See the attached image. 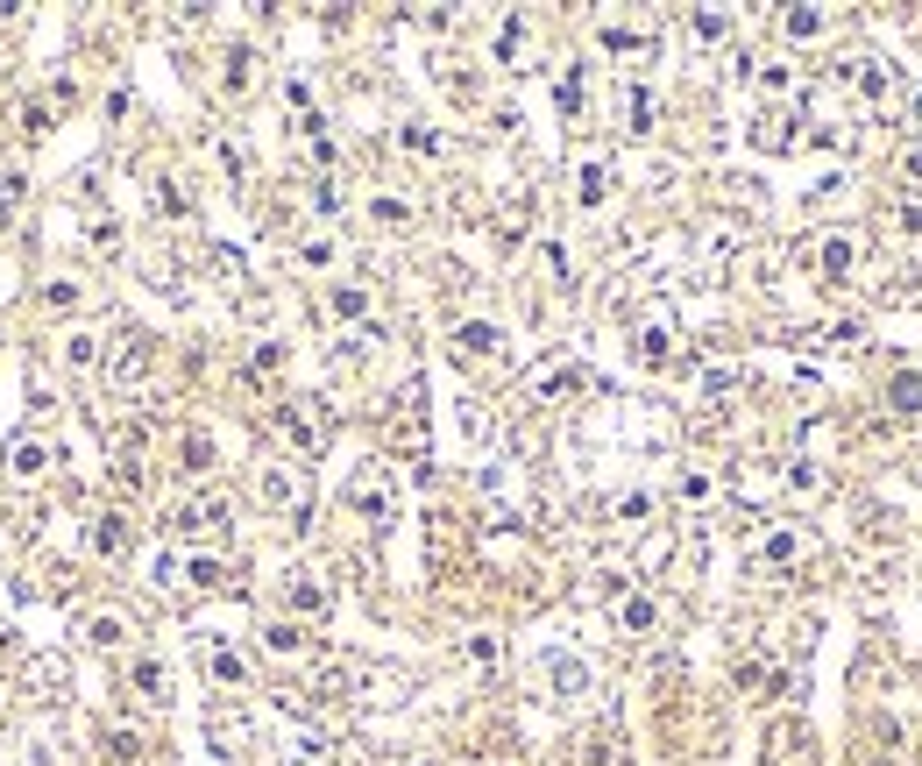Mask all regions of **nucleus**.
Instances as JSON below:
<instances>
[{"instance_id":"393cba45","label":"nucleus","mask_w":922,"mask_h":766,"mask_svg":"<svg viewBox=\"0 0 922 766\" xmlns=\"http://www.w3.org/2000/svg\"><path fill=\"white\" fill-rule=\"evenodd\" d=\"M263 646H270L277 660H298V653H305V632H298V625H270V632H263Z\"/></svg>"},{"instance_id":"bb28decb","label":"nucleus","mask_w":922,"mask_h":766,"mask_svg":"<svg viewBox=\"0 0 922 766\" xmlns=\"http://www.w3.org/2000/svg\"><path fill=\"white\" fill-rule=\"evenodd\" d=\"M249 79H256V57L235 50V57H227V71H220V86H227V93H249Z\"/></svg>"},{"instance_id":"9d476101","label":"nucleus","mask_w":922,"mask_h":766,"mask_svg":"<svg viewBox=\"0 0 922 766\" xmlns=\"http://www.w3.org/2000/svg\"><path fill=\"white\" fill-rule=\"evenodd\" d=\"M575 199H582L589 213H596V206L610 199V164H603V157H589V164L575 171Z\"/></svg>"},{"instance_id":"6ab92c4d","label":"nucleus","mask_w":922,"mask_h":766,"mask_svg":"<svg viewBox=\"0 0 922 766\" xmlns=\"http://www.w3.org/2000/svg\"><path fill=\"white\" fill-rule=\"evenodd\" d=\"M86 547H93V554H121V547H128V525H121V518H93Z\"/></svg>"},{"instance_id":"58836bf2","label":"nucleus","mask_w":922,"mask_h":766,"mask_svg":"<svg viewBox=\"0 0 922 766\" xmlns=\"http://www.w3.org/2000/svg\"><path fill=\"white\" fill-rule=\"evenodd\" d=\"M618 518H625V525H639V518H653V497H646V490H632V497L618 504Z\"/></svg>"},{"instance_id":"f704fd0d","label":"nucleus","mask_w":922,"mask_h":766,"mask_svg":"<svg viewBox=\"0 0 922 766\" xmlns=\"http://www.w3.org/2000/svg\"><path fill=\"white\" fill-rule=\"evenodd\" d=\"M497 653H504V646H497L490 632H469V660H476V667H497Z\"/></svg>"},{"instance_id":"37998d69","label":"nucleus","mask_w":922,"mask_h":766,"mask_svg":"<svg viewBox=\"0 0 922 766\" xmlns=\"http://www.w3.org/2000/svg\"><path fill=\"white\" fill-rule=\"evenodd\" d=\"M901 164H908V178H922V149H908V157H901Z\"/></svg>"},{"instance_id":"c9c22d12","label":"nucleus","mask_w":922,"mask_h":766,"mask_svg":"<svg viewBox=\"0 0 922 766\" xmlns=\"http://www.w3.org/2000/svg\"><path fill=\"white\" fill-rule=\"evenodd\" d=\"M405 149H412V157H440V135L433 128H405Z\"/></svg>"},{"instance_id":"412c9836","label":"nucleus","mask_w":922,"mask_h":766,"mask_svg":"<svg viewBox=\"0 0 922 766\" xmlns=\"http://www.w3.org/2000/svg\"><path fill=\"white\" fill-rule=\"evenodd\" d=\"M759 561H766V568H788V561H802V540H795V532H766Z\"/></svg>"},{"instance_id":"f8f14e48","label":"nucleus","mask_w":922,"mask_h":766,"mask_svg":"<svg viewBox=\"0 0 922 766\" xmlns=\"http://www.w3.org/2000/svg\"><path fill=\"white\" fill-rule=\"evenodd\" d=\"M660 625V610H653V596H618V632H653Z\"/></svg>"},{"instance_id":"79ce46f5","label":"nucleus","mask_w":922,"mask_h":766,"mask_svg":"<svg viewBox=\"0 0 922 766\" xmlns=\"http://www.w3.org/2000/svg\"><path fill=\"white\" fill-rule=\"evenodd\" d=\"M15 192H22V178H0V213L15 206Z\"/></svg>"},{"instance_id":"6e6552de","label":"nucleus","mask_w":922,"mask_h":766,"mask_svg":"<svg viewBox=\"0 0 922 766\" xmlns=\"http://www.w3.org/2000/svg\"><path fill=\"white\" fill-rule=\"evenodd\" d=\"M284 603L305 610V618H327V603H334V596H327V582H313V575H291V582H284Z\"/></svg>"},{"instance_id":"e433bc0d","label":"nucleus","mask_w":922,"mask_h":766,"mask_svg":"<svg viewBox=\"0 0 922 766\" xmlns=\"http://www.w3.org/2000/svg\"><path fill=\"white\" fill-rule=\"evenodd\" d=\"M93 249H100V256H121V227H114V220H93Z\"/></svg>"},{"instance_id":"7ed1b4c3","label":"nucleus","mask_w":922,"mask_h":766,"mask_svg":"<svg viewBox=\"0 0 922 766\" xmlns=\"http://www.w3.org/2000/svg\"><path fill=\"white\" fill-rule=\"evenodd\" d=\"M227 518H235V511H227V497H192V504L171 511V532H178V540H220Z\"/></svg>"},{"instance_id":"7c9ffc66","label":"nucleus","mask_w":922,"mask_h":766,"mask_svg":"<svg viewBox=\"0 0 922 766\" xmlns=\"http://www.w3.org/2000/svg\"><path fill=\"white\" fill-rule=\"evenodd\" d=\"M107 745H114V766H149V752H142V738H128V731H114Z\"/></svg>"},{"instance_id":"2f4dec72","label":"nucleus","mask_w":922,"mask_h":766,"mask_svg":"<svg viewBox=\"0 0 922 766\" xmlns=\"http://www.w3.org/2000/svg\"><path fill=\"white\" fill-rule=\"evenodd\" d=\"M43 305H57V313H64V305H79V284H71V277H50V284H43Z\"/></svg>"},{"instance_id":"0eeeda50","label":"nucleus","mask_w":922,"mask_h":766,"mask_svg":"<svg viewBox=\"0 0 922 766\" xmlns=\"http://www.w3.org/2000/svg\"><path fill=\"white\" fill-rule=\"evenodd\" d=\"M504 348V327H490V320H469V327H454V355H497Z\"/></svg>"},{"instance_id":"c756f323","label":"nucleus","mask_w":922,"mask_h":766,"mask_svg":"<svg viewBox=\"0 0 922 766\" xmlns=\"http://www.w3.org/2000/svg\"><path fill=\"white\" fill-rule=\"evenodd\" d=\"M369 220H376V227H405L412 206H405V199H369Z\"/></svg>"},{"instance_id":"1a4fd4ad","label":"nucleus","mask_w":922,"mask_h":766,"mask_svg":"<svg viewBox=\"0 0 922 766\" xmlns=\"http://www.w3.org/2000/svg\"><path fill=\"white\" fill-rule=\"evenodd\" d=\"M8 469H15L22 483H36V476L50 469V447H43V440H22V433H15V440H8Z\"/></svg>"},{"instance_id":"b1692460","label":"nucleus","mask_w":922,"mask_h":766,"mask_svg":"<svg viewBox=\"0 0 922 766\" xmlns=\"http://www.w3.org/2000/svg\"><path fill=\"white\" fill-rule=\"evenodd\" d=\"M185 582H192V589H220V582H227V568H220L213 554H192V561H185Z\"/></svg>"},{"instance_id":"4c0bfd02","label":"nucleus","mask_w":922,"mask_h":766,"mask_svg":"<svg viewBox=\"0 0 922 766\" xmlns=\"http://www.w3.org/2000/svg\"><path fill=\"white\" fill-rule=\"evenodd\" d=\"M249 369H256V376H277V369H284V348H277V341H263V348H256V362H249Z\"/></svg>"},{"instance_id":"473e14b6","label":"nucleus","mask_w":922,"mask_h":766,"mask_svg":"<svg viewBox=\"0 0 922 766\" xmlns=\"http://www.w3.org/2000/svg\"><path fill=\"white\" fill-rule=\"evenodd\" d=\"M696 36H703V43H724V36H731V15H717V8L696 15Z\"/></svg>"},{"instance_id":"423d86ee","label":"nucleus","mask_w":922,"mask_h":766,"mask_svg":"<svg viewBox=\"0 0 922 766\" xmlns=\"http://www.w3.org/2000/svg\"><path fill=\"white\" fill-rule=\"evenodd\" d=\"M128 688H135L142 703H171V667H164V660H135Z\"/></svg>"},{"instance_id":"4be33fe9","label":"nucleus","mask_w":922,"mask_h":766,"mask_svg":"<svg viewBox=\"0 0 922 766\" xmlns=\"http://www.w3.org/2000/svg\"><path fill=\"white\" fill-rule=\"evenodd\" d=\"M206 731L220 738V752H235V759H242V752H249V738H256V731H249V724H235V717H213Z\"/></svg>"},{"instance_id":"20e7f679","label":"nucleus","mask_w":922,"mask_h":766,"mask_svg":"<svg viewBox=\"0 0 922 766\" xmlns=\"http://www.w3.org/2000/svg\"><path fill=\"white\" fill-rule=\"evenodd\" d=\"M142 369H149V341H142V334H121V341H114V362H107V383H114V391H128Z\"/></svg>"},{"instance_id":"dca6fc26","label":"nucleus","mask_w":922,"mask_h":766,"mask_svg":"<svg viewBox=\"0 0 922 766\" xmlns=\"http://www.w3.org/2000/svg\"><path fill=\"white\" fill-rule=\"evenodd\" d=\"M781 29H788L795 43H816V36L830 29V15H823V8H788V15H781Z\"/></svg>"},{"instance_id":"a19ab883","label":"nucleus","mask_w":922,"mask_h":766,"mask_svg":"<svg viewBox=\"0 0 922 766\" xmlns=\"http://www.w3.org/2000/svg\"><path fill=\"white\" fill-rule=\"evenodd\" d=\"M22 121H29V135H50V107H43V100H29Z\"/></svg>"},{"instance_id":"a878e982","label":"nucleus","mask_w":922,"mask_h":766,"mask_svg":"<svg viewBox=\"0 0 922 766\" xmlns=\"http://www.w3.org/2000/svg\"><path fill=\"white\" fill-rule=\"evenodd\" d=\"M114 483H121V490H142V440L114 454Z\"/></svg>"},{"instance_id":"f257e3e1","label":"nucleus","mask_w":922,"mask_h":766,"mask_svg":"<svg viewBox=\"0 0 922 766\" xmlns=\"http://www.w3.org/2000/svg\"><path fill=\"white\" fill-rule=\"evenodd\" d=\"M348 504H355L369 525H391V518H398V483H391V469H383V462H362L355 483H348Z\"/></svg>"},{"instance_id":"9b49d317","label":"nucleus","mask_w":922,"mask_h":766,"mask_svg":"<svg viewBox=\"0 0 922 766\" xmlns=\"http://www.w3.org/2000/svg\"><path fill=\"white\" fill-rule=\"evenodd\" d=\"M582 766H632V752H625V731H596V738L582 745Z\"/></svg>"},{"instance_id":"c03bdc74","label":"nucleus","mask_w":922,"mask_h":766,"mask_svg":"<svg viewBox=\"0 0 922 766\" xmlns=\"http://www.w3.org/2000/svg\"><path fill=\"white\" fill-rule=\"evenodd\" d=\"M412 766H433V759H412Z\"/></svg>"},{"instance_id":"f03ea898","label":"nucleus","mask_w":922,"mask_h":766,"mask_svg":"<svg viewBox=\"0 0 922 766\" xmlns=\"http://www.w3.org/2000/svg\"><path fill=\"white\" fill-rule=\"evenodd\" d=\"M256 490H263V504L270 511H284V518H305V476L291 469V462H263V476H256Z\"/></svg>"},{"instance_id":"f3484780","label":"nucleus","mask_w":922,"mask_h":766,"mask_svg":"<svg viewBox=\"0 0 922 766\" xmlns=\"http://www.w3.org/2000/svg\"><path fill=\"white\" fill-rule=\"evenodd\" d=\"M667 355H674V327H667V320H653V327H639V362H653V369H660Z\"/></svg>"},{"instance_id":"cd10ccee","label":"nucleus","mask_w":922,"mask_h":766,"mask_svg":"<svg viewBox=\"0 0 922 766\" xmlns=\"http://www.w3.org/2000/svg\"><path fill=\"white\" fill-rule=\"evenodd\" d=\"M178 454H185V476L213 469V440H206V433H185V447H178Z\"/></svg>"},{"instance_id":"ea45409f","label":"nucleus","mask_w":922,"mask_h":766,"mask_svg":"<svg viewBox=\"0 0 922 766\" xmlns=\"http://www.w3.org/2000/svg\"><path fill=\"white\" fill-rule=\"evenodd\" d=\"M149 192H157V206H164V213H185V192H178L171 178H157V185H149Z\"/></svg>"},{"instance_id":"2eb2a0df","label":"nucleus","mask_w":922,"mask_h":766,"mask_svg":"<svg viewBox=\"0 0 922 766\" xmlns=\"http://www.w3.org/2000/svg\"><path fill=\"white\" fill-rule=\"evenodd\" d=\"M327 313H334V320H369V291H362V284H334V291H327Z\"/></svg>"},{"instance_id":"72a5a7b5","label":"nucleus","mask_w":922,"mask_h":766,"mask_svg":"<svg viewBox=\"0 0 922 766\" xmlns=\"http://www.w3.org/2000/svg\"><path fill=\"white\" fill-rule=\"evenodd\" d=\"M121 632H128L121 618H93V625H86V639H93V646H121Z\"/></svg>"},{"instance_id":"a211bd4d","label":"nucleus","mask_w":922,"mask_h":766,"mask_svg":"<svg viewBox=\"0 0 922 766\" xmlns=\"http://www.w3.org/2000/svg\"><path fill=\"white\" fill-rule=\"evenodd\" d=\"M887 405H894V412H922V376H915V369L887 376Z\"/></svg>"},{"instance_id":"5701e85b","label":"nucleus","mask_w":922,"mask_h":766,"mask_svg":"<svg viewBox=\"0 0 922 766\" xmlns=\"http://www.w3.org/2000/svg\"><path fill=\"white\" fill-rule=\"evenodd\" d=\"M625 128H632V135H646V128H653V93H646V86H632V93H625Z\"/></svg>"},{"instance_id":"4468645a","label":"nucleus","mask_w":922,"mask_h":766,"mask_svg":"<svg viewBox=\"0 0 922 766\" xmlns=\"http://www.w3.org/2000/svg\"><path fill=\"white\" fill-rule=\"evenodd\" d=\"M547 674H554V696H582V688H589V667H582L575 653H554Z\"/></svg>"},{"instance_id":"aec40b11","label":"nucleus","mask_w":922,"mask_h":766,"mask_svg":"<svg viewBox=\"0 0 922 766\" xmlns=\"http://www.w3.org/2000/svg\"><path fill=\"white\" fill-rule=\"evenodd\" d=\"M852 263H859V242H852V235H830V242H823V277H844Z\"/></svg>"},{"instance_id":"c85d7f7f","label":"nucleus","mask_w":922,"mask_h":766,"mask_svg":"<svg viewBox=\"0 0 922 766\" xmlns=\"http://www.w3.org/2000/svg\"><path fill=\"white\" fill-rule=\"evenodd\" d=\"M64 362H71V369H93V362H100V341H93V334H71V341H64Z\"/></svg>"},{"instance_id":"39448f33","label":"nucleus","mask_w":922,"mask_h":766,"mask_svg":"<svg viewBox=\"0 0 922 766\" xmlns=\"http://www.w3.org/2000/svg\"><path fill=\"white\" fill-rule=\"evenodd\" d=\"M206 674H213L220 688H249V660L227 646V639H206Z\"/></svg>"},{"instance_id":"ddd939ff","label":"nucleus","mask_w":922,"mask_h":766,"mask_svg":"<svg viewBox=\"0 0 922 766\" xmlns=\"http://www.w3.org/2000/svg\"><path fill=\"white\" fill-rule=\"evenodd\" d=\"M277 426H284V433H291V440H298L305 454H313V447L327 440V426H320V419H305L298 405H277Z\"/></svg>"}]
</instances>
